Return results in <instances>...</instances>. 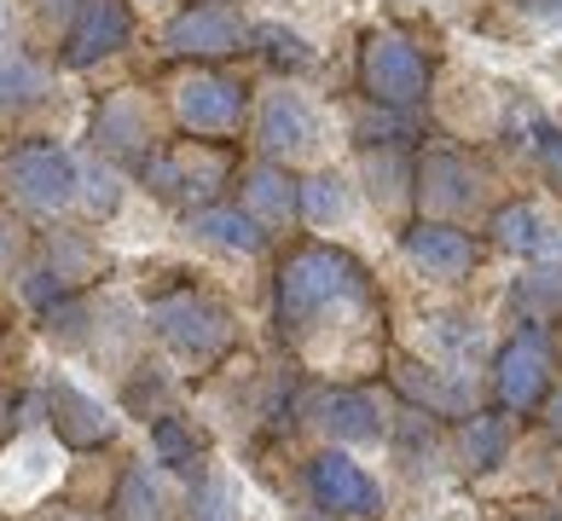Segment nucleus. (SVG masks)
<instances>
[{"label":"nucleus","mask_w":562,"mask_h":521,"mask_svg":"<svg viewBox=\"0 0 562 521\" xmlns=\"http://www.w3.org/2000/svg\"><path fill=\"white\" fill-rule=\"evenodd\" d=\"M175 116H180L186 134H238V122H244V88H238L233 76L198 70V76H186L180 88H175Z\"/></svg>","instance_id":"obj_10"},{"label":"nucleus","mask_w":562,"mask_h":521,"mask_svg":"<svg viewBox=\"0 0 562 521\" xmlns=\"http://www.w3.org/2000/svg\"><path fill=\"white\" fill-rule=\"evenodd\" d=\"M314 423H319L337 446H371V441H383V434H389L378 400H371V394H360V388H330V394H319V400H314Z\"/></svg>","instance_id":"obj_14"},{"label":"nucleus","mask_w":562,"mask_h":521,"mask_svg":"<svg viewBox=\"0 0 562 521\" xmlns=\"http://www.w3.org/2000/svg\"><path fill=\"white\" fill-rule=\"evenodd\" d=\"M7 429H12V411H7V400H0V441H7Z\"/></svg>","instance_id":"obj_36"},{"label":"nucleus","mask_w":562,"mask_h":521,"mask_svg":"<svg viewBox=\"0 0 562 521\" xmlns=\"http://www.w3.org/2000/svg\"><path fill=\"white\" fill-rule=\"evenodd\" d=\"M360 88H366L371 104H383V111H406V104H418L429 93V58L412 47L406 35L378 30V35H366V47H360Z\"/></svg>","instance_id":"obj_3"},{"label":"nucleus","mask_w":562,"mask_h":521,"mask_svg":"<svg viewBox=\"0 0 562 521\" xmlns=\"http://www.w3.org/2000/svg\"><path fill=\"white\" fill-rule=\"evenodd\" d=\"M76 197L88 203V215H116V203H122V174L105 169V162H81Z\"/></svg>","instance_id":"obj_27"},{"label":"nucleus","mask_w":562,"mask_h":521,"mask_svg":"<svg viewBox=\"0 0 562 521\" xmlns=\"http://www.w3.org/2000/svg\"><path fill=\"white\" fill-rule=\"evenodd\" d=\"M192 233H198L203 243L226 249V256H261V243H267V226L249 215V208H226V203L198 208V215H192Z\"/></svg>","instance_id":"obj_20"},{"label":"nucleus","mask_w":562,"mask_h":521,"mask_svg":"<svg viewBox=\"0 0 562 521\" xmlns=\"http://www.w3.org/2000/svg\"><path fill=\"white\" fill-rule=\"evenodd\" d=\"M435 342H441L452 360L464 365V360H475V353H482V330L464 325V319H435Z\"/></svg>","instance_id":"obj_32"},{"label":"nucleus","mask_w":562,"mask_h":521,"mask_svg":"<svg viewBox=\"0 0 562 521\" xmlns=\"http://www.w3.org/2000/svg\"><path fill=\"white\" fill-rule=\"evenodd\" d=\"M226 169H233V157H226V151L186 139V145H169V151H151V157H145V185H151V192H162V197L198 203V197H210L215 185L226 180Z\"/></svg>","instance_id":"obj_6"},{"label":"nucleus","mask_w":562,"mask_h":521,"mask_svg":"<svg viewBox=\"0 0 562 521\" xmlns=\"http://www.w3.org/2000/svg\"><path fill=\"white\" fill-rule=\"evenodd\" d=\"M128 30H134L128 0H81V7H76V24H70V35H65V70L105 65L111 53L128 47Z\"/></svg>","instance_id":"obj_9"},{"label":"nucleus","mask_w":562,"mask_h":521,"mask_svg":"<svg viewBox=\"0 0 562 521\" xmlns=\"http://www.w3.org/2000/svg\"><path fill=\"white\" fill-rule=\"evenodd\" d=\"M366 180H371V197L378 203H401L406 197V157L401 151H366Z\"/></svg>","instance_id":"obj_28"},{"label":"nucleus","mask_w":562,"mask_h":521,"mask_svg":"<svg viewBox=\"0 0 562 521\" xmlns=\"http://www.w3.org/2000/svg\"><path fill=\"white\" fill-rule=\"evenodd\" d=\"M47 411H53V434L76 452H93L116 434V411H105V400L81 394L76 383H53L47 388Z\"/></svg>","instance_id":"obj_13"},{"label":"nucleus","mask_w":562,"mask_h":521,"mask_svg":"<svg viewBox=\"0 0 562 521\" xmlns=\"http://www.w3.org/2000/svg\"><path fill=\"white\" fill-rule=\"evenodd\" d=\"M244 208L273 233V226H290V215H302V185L279 162H256V169H244Z\"/></svg>","instance_id":"obj_18"},{"label":"nucleus","mask_w":562,"mask_h":521,"mask_svg":"<svg viewBox=\"0 0 562 521\" xmlns=\"http://www.w3.org/2000/svg\"><path fill=\"white\" fill-rule=\"evenodd\" d=\"M546 423H551V429H557V434H562V388H557V394H551V406H546Z\"/></svg>","instance_id":"obj_34"},{"label":"nucleus","mask_w":562,"mask_h":521,"mask_svg":"<svg viewBox=\"0 0 562 521\" xmlns=\"http://www.w3.org/2000/svg\"><path fill=\"white\" fill-rule=\"evenodd\" d=\"M0 180H7V192L24 203V208H41V215H53V208L76 203L81 162L65 157L58 145H18V151L0 157Z\"/></svg>","instance_id":"obj_4"},{"label":"nucleus","mask_w":562,"mask_h":521,"mask_svg":"<svg viewBox=\"0 0 562 521\" xmlns=\"http://www.w3.org/2000/svg\"><path fill=\"white\" fill-rule=\"evenodd\" d=\"M406 261L418 267L424 279H464L470 267H475V243L464 226H452V220H418V226H406Z\"/></svg>","instance_id":"obj_12"},{"label":"nucleus","mask_w":562,"mask_h":521,"mask_svg":"<svg viewBox=\"0 0 562 521\" xmlns=\"http://www.w3.org/2000/svg\"><path fill=\"white\" fill-rule=\"evenodd\" d=\"M151 330L157 342L186 365H215L226 348H233V313H226L215 296L203 290H175V296H157L151 302Z\"/></svg>","instance_id":"obj_2"},{"label":"nucleus","mask_w":562,"mask_h":521,"mask_svg":"<svg viewBox=\"0 0 562 521\" xmlns=\"http://www.w3.org/2000/svg\"><path fill=\"white\" fill-rule=\"evenodd\" d=\"M307 492L319 498V510H337V516H378L383 510V482L366 464H353L342 446H330L307 464Z\"/></svg>","instance_id":"obj_7"},{"label":"nucleus","mask_w":562,"mask_h":521,"mask_svg":"<svg viewBox=\"0 0 562 521\" xmlns=\"http://www.w3.org/2000/svg\"><path fill=\"white\" fill-rule=\"evenodd\" d=\"M551 337L546 330H516V337L498 348V365H493V388H498V406L505 411H533V406H546V394H551Z\"/></svg>","instance_id":"obj_5"},{"label":"nucleus","mask_w":562,"mask_h":521,"mask_svg":"<svg viewBox=\"0 0 562 521\" xmlns=\"http://www.w3.org/2000/svg\"><path fill=\"white\" fill-rule=\"evenodd\" d=\"M510 307L522 313V325H551L562 313V267H533L510 284Z\"/></svg>","instance_id":"obj_22"},{"label":"nucleus","mask_w":562,"mask_h":521,"mask_svg":"<svg viewBox=\"0 0 562 521\" xmlns=\"http://www.w3.org/2000/svg\"><path fill=\"white\" fill-rule=\"evenodd\" d=\"M256 35L244 24L233 7H215V0H203V7H186L169 30H162V47L175 58H226V53H244V41Z\"/></svg>","instance_id":"obj_8"},{"label":"nucleus","mask_w":562,"mask_h":521,"mask_svg":"<svg viewBox=\"0 0 562 521\" xmlns=\"http://www.w3.org/2000/svg\"><path fill=\"white\" fill-rule=\"evenodd\" d=\"M47 249H53V273L65 279V284H76V279L93 267V249L81 243V238H70V233H53V243H47Z\"/></svg>","instance_id":"obj_31"},{"label":"nucleus","mask_w":562,"mask_h":521,"mask_svg":"<svg viewBox=\"0 0 562 521\" xmlns=\"http://www.w3.org/2000/svg\"><path fill=\"white\" fill-rule=\"evenodd\" d=\"M0 47H7V0H0Z\"/></svg>","instance_id":"obj_37"},{"label":"nucleus","mask_w":562,"mask_h":521,"mask_svg":"<svg viewBox=\"0 0 562 521\" xmlns=\"http://www.w3.org/2000/svg\"><path fill=\"white\" fill-rule=\"evenodd\" d=\"M464 464L470 469H493V464H505V452H510V417H498V411H470L464 417Z\"/></svg>","instance_id":"obj_23"},{"label":"nucleus","mask_w":562,"mask_h":521,"mask_svg":"<svg viewBox=\"0 0 562 521\" xmlns=\"http://www.w3.org/2000/svg\"><path fill=\"white\" fill-rule=\"evenodd\" d=\"M93 145L111 157H151L157 145H151V116H145V104L134 93H111L93 116Z\"/></svg>","instance_id":"obj_17"},{"label":"nucleus","mask_w":562,"mask_h":521,"mask_svg":"<svg viewBox=\"0 0 562 521\" xmlns=\"http://www.w3.org/2000/svg\"><path fill=\"white\" fill-rule=\"evenodd\" d=\"M389 377H394V388H401L412 406L429 411V417H470V411H475L470 383L452 377V371H429V365H418V360H394Z\"/></svg>","instance_id":"obj_15"},{"label":"nucleus","mask_w":562,"mask_h":521,"mask_svg":"<svg viewBox=\"0 0 562 521\" xmlns=\"http://www.w3.org/2000/svg\"><path fill=\"white\" fill-rule=\"evenodd\" d=\"M482 197V180H475L470 157L458 151H424L418 162V203L429 215H458V208H470Z\"/></svg>","instance_id":"obj_16"},{"label":"nucleus","mask_w":562,"mask_h":521,"mask_svg":"<svg viewBox=\"0 0 562 521\" xmlns=\"http://www.w3.org/2000/svg\"><path fill=\"white\" fill-rule=\"evenodd\" d=\"M528 7H533L539 18H562V0H528Z\"/></svg>","instance_id":"obj_35"},{"label":"nucleus","mask_w":562,"mask_h":521,"mask_svg":"<svg viewBox=\"0 0 562 521\" xmlns=\"http://www.w3.org/2000/svg\"><path fill=\"white\" fill-rule=\"evenodd\" d=\"M348 215V192H342V180L337 174H314V180H302V220H314V226H337Z\"/></svg>","instance_id":"obj_26"},{"label":"nucleus","mask_w":562,"mask_h":521,"mask_svg":"<svg viewBox=\"0 0 562 521\" xmlns=\"http://www.w3.org/2000/svg\"><path fill=\"white\" fill-rule=\"evenodd\" d=\"M528 145H533V157L546 162L551 174H562V128L546 116H528Z\"/></svg>","instance_id":"obj_33"},{"label":"nucleus","mask_w":562,"mask_h":521,"mask_svg":"<svg viewBox=\"0 0 562 521\" xmlns=\"http://www.w3.org/2000/svg\"><path fill=\"white\" fill-rule=\"evenodd\" d=\"M41 93H47V70H41L30 53L0 47V104H30Z\"/></svg>","instance_id":"obj_25"},{"label":"nucleus","mask_w":562,"mask_h":521,"mask_svg":"<svg viewBox=\"0 0 562 521\" xmlns=\"http://www.w3.org/2000/svg\"><path fill=\"white\" fill-rule=\"evenodd\" d=\"M256 145L267 157H307L319 145V116L314 104L290 88H273L256 111Z\"/></svg>","instance_id":"obj_11"},{"label":"nucleus","mask_w":562,"mask_h":521,"mask_svg":"<svg viewBox=\"0 0 562 521\" xmlns=\"http://www.w3.org/2000/svg\"><path fill=\"white\" fill-rule=\"evenodd\" d=\"M256 41H261V53L273 58V65H284V70H307V65H314V47H307L296 30H284V24H261Z\"/></svg>","instance_id":"obj_30"},{"label":"nucleus","mask_w":562,"mask_h":521,"mask_svg":"<svg viewBox=\"0 0 562 521\" xmlns=\"http://www.w3.org/2000/svg\"><path fill=\"white\" fill-rule=\"evenodd\" d=\"M487 233H493L498 249H510V256H546L551 249V233H546V220H539L533 203H505Z\"/></svg>","instance_id":"obj_21"},{"label":"nucleus","mask_w":562,"mask_h":521,"mask_svg":"<svg viewBox=\"0 0 562 521\" xmlns=\"http://www.w3.org/2000/svg\"><path fill=\"white\" fill-rule=\"evenodd\" d=\"M371 302V279L348 249L330 243H302L290 249V261L279 267V325L284 330H314L330 313L366 307Z\"/></svg>","instance_id":"obj_1"},{"label":"nucleus","mask_w":562,"mask_h":521,"mask_svg":"<svg viewBox=\"0 0 562 521\" xmlns=\"http://www.w3.org/2000/svg\"><path fill=\"white\" fill-rule=\"evenodd\" d=\"M192 521H244L238 510V487L226 475H210L198 492H192Z\"/></svg>","instance_id":"obj_29"},{"label":"nucleus","mask_w":562,"mask_h":521,"mask_svg":"<svg viewBox=\"0 0 562 521\" xmlns=\"http://www.w3.org/2000/svg\"><path fill=\"white\" fill-rule=\"evenodd\" d=\"M111 521H175L169 482L151 475V464H128V475L116 482V498H111Z\"/></svg>","instance_id":"obj_19"},{"label":"nucleus","mask_w":562,"mask_h":521,"mask_svg":"<svg viewBox=\"0 0 562 521\" xmlns=\"http://www.w3.org/2000/svg\"><path fill=\"white\" fill-rule=\"evenodd\" d=\"M151 457L169 469H192L203 457V434L186 423V417H157L151 423Z\"/></svg>","instance_id":"obj_24"}]
</instances>
